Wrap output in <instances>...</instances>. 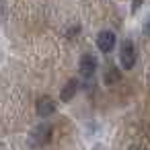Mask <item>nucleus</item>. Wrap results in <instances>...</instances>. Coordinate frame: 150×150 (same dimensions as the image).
<instances>
[{
	"label": "nucleus",
	"mask_w": 150,
	"mask_h": 150,
	"mask_svg": "<svg viewBox=\"0 0 150 150\" xmlns=\"http://www.w3.org/2000/svg\"><path fill=\"white\" fill-rule=\"evenodd\" d=\"M97 58L95 56H91V54H84L82 58H80V62H78V68H80V74L84 76V78H93L95 76V72H97Z\"/></svg>",
	"instance_id": "nucleus-4"
},
{
	"label": "nucleus",
	"mask_w": 150,
	"mask_h": 150,
	"mask_svg": "<svg viewBox=\"0 0 150 150\" xmlns=\"http://www.w3.org/2000/svg\"><path fill=\"white\" fill-rule=\"evenodd\" d=\"M50 138H52V127H50L47 123H41V125H37V127L31 132L29 144H33V146H43V144L50 142Z\"/></svg>",
	"instance_id": "nucleus-2"
},
{
	"label": "nucleus",
	"mask_w": 150,
	"mask_h": 150,
	"mask_svg": "<svg viewBox=\"0 0 150 150\" xmlns=\"http://www.w3.org/2000/svg\"><path fill=\"white\" fill-rule=\"evenodd\" d=\"M103 80H105V84H115V82H119V80H121V72H119V68H115V66L107 68Z\"/></svg>",
	"instance_id": "nucleus-7"
},
{
	"label": "nucleus",
	"mask_w": 150,
	"mask_h": 150,
	"mask_svg": "<svg viewBox=\"0 0 150 150\" xmlns=\"http://www.w3.org/2000/svg\"><path fill=\"white\" fill-rule=\"evenodd\" d=\"M144 33H146V35H148V37H150V19H148V23H146V25H144Z\"/></svg>",
	"instance_id": "nucleus-10"
},
{
	"label": "nucleus",
	"mask_w": 150,
	"mask_h": 150,
	"mask_svg": "<svg viewBox=\"0 0 150 150\" xmlns=\"http://www.w3.org/2000/svg\"><path fill=\"white\" fill-rule=\"evenodd\" d=\"M56 113V101L52 97H39L37 101V115L39 117H50Z\"/></svg>",
	"instance_id": "nucleus-5"
},
{
	"label": "nucleus",
	"mask_w": 150,
	"mask_h": 150,
	"mask_svg": "<svg viewBox=\"0 0 150 150\" xmlns=\"http://www.w3.org/2000/svg\"><path fill=\"white\" fill-rule=\"evenodd\" d=\"M119 62H121V66L125 70H132L136 66V45H134V41L125 39L121 43V47H119Z\"/></svg>",
	"instance_id": "nucleus-1"
},
{
	"label": "nucleus",
	"mask_w": 150,
	"mask_h": 150,
	"mask_svg": "<svg viewBox=\"0 0 150 150\" xmlns=\"http://www.w3.org/2000/svg\"><path fill=\"white\" fill-rule=\"evenodd\" d=\"M140 4H142V0H134V11H138V8H140Z\"/></svg>",
	"instance_id": "nucleus-11"
},
{
	"label": "nucleus",
	"mask_w": 150,
	"mask_h": 150,
	"mask_svg": "<svg viewBox=\"0 0 150 150\" xmlns=\"http://www.w3.org/2000/svg\"><path fill=\"white\" fill-rule=\"evenodd\" d=\"M78 31H80V27H74V29H70V31H68V37L72 39V37H74V33H78Z\"/></svg>",
	"instance_id": "nucleus-9"
},
{
	"label": "nucleus",
	"mask_w": 150,
	"mask_h": 150,
	"mask_svg": "<svg viewBox=\"0 0 150 150\" xmlns=\"http://www.w3.org/2000/svg\"><path fill=\"white\" fill-rule=\"evenodd\" d=\"M4 13H6V2L0 0V23H2V19H4Z\"/></svg>",
	"instance_id": "nucleus-8"
},
{
	"label": "nucleus",
	"mask_w": 150,
	"mask_h": 150,
	"mask_svg": "<svg viewBox=\"0 0 150 150\" xmlns=\"http://www.w3.org/2000/svg\"><path fill=\"white\" fill-rule=\"evenodd\" d=\"M115 41H117V37H115V33L113 31H101L99 35H97V47L103 52V54H111L113 52V47H115Z\"/></svg>",
	"instance_id": "nucleus-3"
},
{
	"label": "nucleus",
	"mask_w": 150,
	"mask_h": 150,
	"mask_svg": "<svg viewBox=\"0 0 150 150\" xmlns=\"http://www.w3.org/2000/svg\"><path fill=\"white\" fill-rule=\"evenodd\" d=\"M76 91H78V80H76V78H70V80L64 84V88L60 91V99H62L64 103H70V101L74 99Z\"/></svg>",
	"instance_id": "nucleus-6"
}]
</instances>
